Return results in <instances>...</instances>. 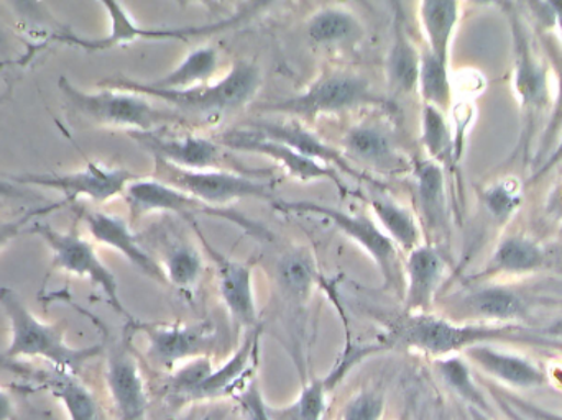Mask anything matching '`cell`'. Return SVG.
Returning a JSON list of instances; mask_svg holds the SVG:
<instances>
[{
	"label": "cell",
	"mask_w": 562,
	"mask_h": 420,
	"mask_svg": "<svg viewBox=\"0 0 562 420\" xmlns=\"http://www.w3.org/2000/svg\"><path fill=\"white\" fill-rule=\"evenodd\" d=\"M0 306L10 323V342L2 353L5 360L38 359L53 368L78 375L89 360L104 352V345H69L63 327L40 320L10 287H0Z\"/></svg>",
	"instance_id": "cell-1"
},
{
	"label": "cell",
	"mask_w": 562,
	"mask_h": 420,
	"mask_svg": "<svg viewBox=\"0 0 562 420\" xmlns=\"http://www.w3.org/2000/svg\"><path fill=\"white\" fill-rule=\"evenodd\" d=\"M99 86L135 92L145 98L160 99L191 114L221 115L239 111L244 105L249 104L262 86V75L256 63L239 59L217 84H204L187 91H160V89L124 78L108 79Z\"/></svg>",
	"instance_id": "cell-2"
},
{
	"label": "cell",
	"mask_w": 562,
	"mask_h": 420,
	"mask_svg": "<svg viewBox=\"0 0 562 420\" xmlns=\"http://www.w3.org/2000/svg\"><path fill=\"white\" fill-rule=\"evenodd\" d=\"M59 91L66 104L79 117L102 127L127 128L128 132H155L164 125L183 122V115L168 109L155 107L145 95L121 89L85 92L66 78H59Z\"/></svg>",
	"instance_id": "cell-3"
},
{
	"label": "cell",
	"mask_w": 562,
	"mask_h": 420,
	"mask_svg": "<svg viewBox=\"0 0 562 420\" xmlns=\"http://www.w3.org/2000/svg\"><path fill=\"white\" fill-rule=\"evenodd\" d=\"M383 102L385 99L375 94L372 82L366 76L340 69V71L324 72L300 94L263 104L259 111L313 121L324 115L344 114V112L356 111L366 105H379Z\"/></svg>",
	"instance_id": "cell-4"
},
{
	"label": "cell",
	"mask_w": 562,
	"mask_h": 420,
	"mask_svg": "<svg viewBox=\"0 0 562 420\" xmlns=\"http://www.w3.org/2000/svg\"><path fill=\"white\" fill-rule=\"evenodd\" d=\"M155 171L157 180L191 194L214 209H223L240 200H259L270 204L277 201L269 181L262 180L260 174L234 170H183L157 158Z\"/></svg>",
	"instance_id": "cell-5"
},
{
	"label": "cell",
	"mask_w": 562,
	"mask_h": 420,
	"mask_svg": "<svg viewBox=\"0 0 562 420\" xmlns=\"http://www.w3.org/2000/svg\"><path fill=\"white\" fill-rule=\"evenodd\" d=\"M30 231L38 235L48 245L49 251H52L53 270L91 281L105 294L109 304L119 316L124 317L128 323L134 322V317L125 309L121 294H119L117 277L105 266L104 261L99 258L94 245L88 238L81 237L75 228L69 231H59L38 220L30 225Z\"/></svg>",
	"instance_id": "cell-6"
},
{
	"label": "cell",
	"mask_w": 562,
	"mask_h": 420,
	"mask_svg": "<svg viewBox=\"0 0 562 420\" xmlns=\"http://www.w3.org/2000/svg\"><path fill=\"white\" fill-rule=\"evenodd\" d=\"M272 206L279 211L291 212V214H311L329 218L334 227L339 228L346 237H349L353 243L359 245L369 254L370 260L379 268L383 286L386 290H393L398 284V247L380 228L375 218L366 214H350V212L326 206V204L306 203V201L286 203V201L277 200Z\"/></svg>",
	"instance_id": "cell-7"
},
{
	"label": "cell",
	"mask_w": 562,
	"mask_h": 420,
	"mask_svg": "<svg viewBox=\"0 0 562 420\" xmlns=\"http://www.w3.org/2000/svg\"><path fill=\"white\" fill-rule=\"evenodd\" d=\"M137 174L124 168H109L105 164L88 161L85 170L65 174H12L7 180L12 183L29 184V186L46 188V190L61 193L63 203H78L79 200H89L95 204H105L115 197L124 196L125 190Z\"/></svg>",
	"instance_id": "cell-8"
},
{
	"label": "cell",
	"mask_w": 562,
	"mask_h": 420,
	"mask_svg": "<svg viewBox=\"0 0 562 420\" xmlns=\"http://www.w3.org/2000/svg\"><path fill=\"white\" fill-rule=\"evenodd\" d=\"M487 336L481 329L456 327L448 320L415 313L390 322L385 336L379 342L385 350L413 349L429 355H449Z\"/></svg>",
	"instance_id": "cell-9"
},
{
	"label": "cell",
	"mask_w": 562,
	"mask_h": 420,
	"mask_svg": "<svg viewBox=\"0 0 562 420\" xmlns=\"http://www.w3.org/2000/svg\"><path fill=\"white\" fill-rule=\"evenodd\" d=\"M147 339V355L160 368L175 370L198 356L211 355L220 337L211 322L128 323Z\"/></svg>",
	"instance_id": "cell-10"
},
{
	"label": "cell",
	"mask_w": 562,
	"mask_h": 420,
	"mask_svg": "<svg viewBox=\"0 0 562 420\" xmlns=\"http://www.w3.org/2000/svg\"><path fill=\"white\" fill-rule=\"evenodd\" d=\"M105 386L117 420H147L148 393L140 366L125 342L105 352Z\"/></svg>",
	"instance_id": "cell-11"
},
{
	"label": "cell",
	"mask_w": 562,
	"mask_h": 420,
	"mask_svg": "<svg viewBox=\"0 0 562 420\" xmlns=\"http://www.w3.org/2000/svg\"><path fill=\"white\" fill-rule=\"evenodd\" d=\"M221 145L231 148V150L243 151V154L263 155L269 157L270 160L277 161L284 173L290 174L293 180L301 181V183H313V181L329 180L344 191L342 181L337 174L336 168L327 167V164L319 163L313 158L304 157L297 154L293 148L281 141L272 140V138L262 137L250 130H233L226 132L221 137Z\"/></svg>",
	"instance_id": "cell-12"
},
{
	"label": "cell",
	"mask_w": 562,
	"mask_h": 420,
	"mask_svg": "<svg viewBox=\"0 0 562 420\" xmlns=\"http://www.w3.org/2000/svg\"><path fill=\"white\" fill-rule=\"evenodd\" d=\"M342 155L382 174H398L408 168L393 132L380 121L352 125L342 137Z\"/></svg>",
	"instance_id": "cell-13"
},
{
	"label": "cell",
	"mask_w": 562,
	"mask_h": 420,
	"mask_svg": "<svg viewBox=\"0 0 562 420\" xmlns=\"http://www.w3.org/2000/svg\"><path fill=\"white\" fill-rule=\"evenodd\" d=\"M132 138L157 160L191 171L224 170L226 157L223 147L210 138L198 135L165 137L155 132H131Z\"/></svg>",
	"instance_id": "cell-14"
},
{
	"label": "cell",
	"mask_w": 562,
	"mask_h": 420,
	"mask_svg": "<svg viewBox=\"0 0 562 420\" xmlns=\"http://www.w3.org/2000/svg\"><path fill=\"white\" fill-rule=\"evenodd\" d=\"M201 240H203L211 260L216 264L217 291H220L221 299H223L231 319L243 329H256L259 327V322H257L252 264L233 260V258L214 250L204 238Z\"/></svg>",
	"instance_id": "cell-15"
},
{
	"label": "cell",
	"mask_w": 562,
	"mask_h": 420,
	"mask_svg": "<svg viewBox=\"0 0 562 420\" xmlns=\"http://www.w3.org/2000/svg\"><path fill=\"white\" fill-rule=\"evenodd\" d=\"M125 201H127L128 209H131L132 220H138L147 214H155V212H171V214L181 215V217L193 218L196 214L217 215V217H231L229 214L221 209L207 206L201 203L196 197L165 181L157 180V178H140L132 181L124 193Z\"/></svg>",
	"instance_id": "cell-16"
},
{
	"label": "cell",
	"mask_w": 562,
	"mask_h": 420,
	"mask_svg": "<svg viewBox=\"0 0 562 420\" xmlns=\"http://www.w3.org/2000/svg\"><path fill=\"white\" fill-rule=\"evenodd\" d=\"M380 343L372 347H360V349H347L346 355L340 356L333 372L327 373L324 378H316L304 385L296 401L283 408L267 406L270 420H323L327 411V395L330 389L346 376V373L362 362L370 353L382 352Z\"/></svg>",
	"instance_id": "cell-17"
},
{
	"label": "cell",
	"mask_w": 562,
	"mask_h": 420,
	"mask_svg": "<svg viewBox=\"0 0 562 420\" xmlns=\"http://www.w3.org/2000/svg\"><path fill=\"white\" fill-rule=\"evenodd\" d=\"M86 227L98 243L105 245L127 258L138 271L157 281L168 284L164 266L138 243V238L131 230V225L117 215L105 212L86 211L82 214Z\"/></svg>",
	"instance_id": "cell-18"
},
{
	"label": "cell",
	"mask_w": 562,
	"mask_h": 420,
	"mask_svg": "<svg viewBox=\"0 0 562 420\" xmlns=\"http://www.w3.org/2000/svg\"><path fill=\"white\" fill-rule=\"evenodd\" d=\"M250 130L262 135V137L281 141V144L296 150L297 154L313 158V160L327 164V167L336 168L337 171H342V173H347L356 180H367L366 174L357 173L350 167V161L344 157L342 151L321 140L314 132L307 130L301 122L294 121V118L286 122H254L250 125Z\"/></svg>",
	"instance_id": "cell-19"
},
{
	"label": "cell",
	"mask_w": 562,
	"mask_h": 420,
	"mask_svg": "<svg viewBox=\"0 0 562 420\" xmlns=\"http://www.w3.org/2000/svg\"><path fill=\"white\" fill-rule=\"evenodd\" d=\"M392 7V45L386 55V79L392 94H409L418 88L422 55L413 45L405 12L400 0H390Z\"/></svg>",
	"instance_id": "cell-20"
},
{
	"label": "cell",
	"mask_w": 562,
	"mask_h": 420,
	"mask_svg": "<svg viewBox=\"0 0 562 420\" xmlns=\"http://www.w3.org/2000/svg\"><path fill=\"white\" fill-rule=\"evenodd\" d=\"M32 379L61 402L69 420H108L94 393L76 373L52 368L35 373Z\"/></svg>",
	"instance_id": "cell-21"
},
{
	"label": "cell",
	"mask_w": 562,
	"mask_h": 420,
	"mask_svg": "<svg viewBox=\"0 0 562 420\" xmlns=\"http://www.w3.org/2000/svg\"><path fill=\"white\" fill-rule=\"evenodd\" d=\"M405 273L406 314L422 313L431 303L432 294H435L439 280H441V257L435 248L419 245L415 250L409 251Z\"/></svg>",
	"instance_id": "cell-22"
},
{
	"label": "cell",
	"mask_w": 562,
	"mask_h": 420,
	"mask_svg": "<svg viewBox=\"0 0 562 420\" xmlns=\"http://www.w3.org/2000/svg\"><path fill=\"white\" fill-rule=\"evenodd\" d=\"M260 333H262L260 326L256 327V329L247 330L243 345L237 349V352L234 353L229 362L224 363L220 368H214L210 378L198 389L193 402L233 395L234 389L240 385L239 379H243L250 372L254 362L257 360Z\"/></svg>",
	"instance_id": "cell-23"
},
{
	"label": "cell",
	"mask_w": 562,
	"mask_h": 420,
	"mask_svg": "<svg viewBox=\"0 0 562 420\" xmlns=\"http://www.w3.org/2000/svg\"><path fill=\"white\" fill-rule=\"evenodd\" d=\"M307 36L319 46H347L362 38V23L344 7L327 5L313 13Z\"/></svg>",
	"instance_id": "cell-24"
},
{
	"label": "cell",
	"mask_w": 562,
	"mask_h": 420,
	"mask_svg": "<svg viewBox=\"0 0 562 420\" xmlns=\"http://www.w3.org/2000/svg\"><path fill=\"white\" fill-rule=\"evenodd\" d=\"M277 281L281 293L294 304H306L319 283L316 261L306 248L286 251L277 263Z\"/></svg>",
	"instance_id": "cell-25"
},
{
	"label": "cell",
	"mask_w": 562,
	"mask_h": 420,
	"mask_svg": "<svg viewBox=\"0 0 562 420\" xmlns=\"http://www.w3.org/2000/svg\"><path fill=\"white\" fill-rule=\"evenodd\" d=\"M369 203L376 224L392 238L396 247L408 253L419 247L418 222L408 207L382 193H373Z\"/></svg>",
	"instance_id": "cell-26"
},
{
	"label": "cell",
	"mask_w": 562,
	"mask_h": 420,
	"mask_svg": "<svg viewBox=\"0 0 562 420\" xmlns=\"http://www.w3.org/2000/svg\"><path fill=\"white\" fill-rule=\"evenodd\" d=\"M419 16L428 52L448 63L449 45L459 20L458 0H419Z\"/></svg>",
	"instance_id": "cell-27"
},
{
	"label": "cell",
	"mask_w": 562,
	"mask_h": 420,
	"mask_svg": "<svg viewBox=\"0 0 562 420\" xmlns=\"http://www.w3.org/2000/svg\"><path fill=\"white\" fill-rule=\"evenodd\" d=\"M217 66H220L217 49L214 46H200L193 49L173 71L148 86L160 91H187V89L200 88L207 84V81L216 75Z\"/></svg>",
	"instance_id": "cell-28"
},
{
	"label": "cell",
	"mask_w": 562,
	"mask_h": 420,
	"mask_svg": "<svg viewBox=\"0 0 562 420\" xmlns=\"http://www.w3.org/2000/svg\"><path fill=\"white\" fill-rule=\"evenodd\" d=\"M280 2L281 0H244L233 15L220 20V22L210 23V25L187 26V29H155L154 36H157L155 39H181V42H187L191 36H207L229 32V30L247 25V23L252 22L254 19L262 15Z\"/></svg>",
	"instance_id": "cell-29"
},
{
	"label": "cell",
	"mask_w": 562,
	"mask_h": 420,
	"mask_svg": "<svg viewBox=\"0 0 562 420\" xmlns=\"http://www.w3.org/2000/svg\"><path fill=\"white\" fill-rule=\"evenodd\" d=\"M469 355L485 372L505 379L512 385L537 386L543 383V375L531 363L517 359V356L492 352L491 349H485V347H474V349L469 350Z\"/></svg>",
	"instance_id": "cell-30"
},
{
	"label": "cell",
	"mask_w": 562,
	"mask_h": 420,
	"mask_svg": "<svg viewBox=\"0 0 562 420\" xmlns=\"http://www.w3.org/2000/svg\"><path fill=\"white\" fill-rule=\"evenodd\" d=\"M102 5L108 9L111 15L112 26L111 35L102 39H82L78 36L63 35L59 38L63 42L71 43V45L79 46V48L88 49V52H102V49L114 48L117 45H125V43L137 42L144 39L145 29L137 25L128 15L127 10L121 5L119 0H101Z\"/></svg>",
	"instance_id": "cell-31"
},
{
	"label": "cell",
	"mask_w": 562,
	"mask_h": 420,
	"mask_svg": "<svg viewBox=\"0 0 562 420\" xmlns=\"http://www.w3.org/2000/svg\"><path fill=\"white\" fill-rule=\"evenodd\" d=\"M416 193L426 222L431 227L441 225L445 218V174L435 161H419L413 168Z\"/></svg>",
	"instance_id": "cell-32"
},
{
	"label": "cell",
	"mask_w": 562,
	"mask_h": 420,
	"mask_svg": "<svg viewBox=\"0 0 562 420\" xmlns=\"http://www.w3.org/2000/svg\"><path fill=\"white\" fill-rule=\"evenodd\" d=\"M168 283L178 290H193L204 273L203 254L190 243H177L168 248L164 264Z\"/></svg>",
	"instance_id": "cell-33"
},
{
	"label": "cell",
	"mask_w": 562,
	"mask_h": 420,
	"mask_svg": "<svg viewBox=\"0 0 562 420\" xmlns=\"http://www.w3.org/2000/svg\"><path fill=\"white\" fill-rule=\"evenodd\" d=\"M418 88L426 104L441 109L451 99V82L448 76V63H442L429 52L422 55L419 63Z\"/></svg>",
	"instance_id": "cell-34"
},
{
	"label": "cell",
	"mask_w": 562,
	"mask_h": 420,
	"mask_svg": "<svg viewBox=\"0 0 562 420\" xmlns=\"http://www.w3.org/2000/svg\"><path fill=\"white\" fill-rule=\"evenodd\" d=\"M422 140L432 160H445L451 150L448 124L441 109L425 104L422 117Z\"/></svg>",
	"instance_id": "cell-35"
},
{
	"label": "cell",
	"mask_w": 562,
	"mask_h": 420,
	"mask_svg": "<svg viewBox=\"0 0 562 420\" xmlns=\"http://www.w3.org/2000/svg\"><path fill=\"white\" fill-rule=\"evenodd\" d=\"M543 261L540 248L521 238L505 241L497 253V264L502 270L528 271L540 266Z\"/></svg>",
	"instance_id": "cell-36"
},
{
	"label": "cell",
	"mask_w": 562,
	"mask_h": 420,
	"mask_svg": "<svg viewBox=\"0 0 562 420\" xmlns=\"http://www.w3.org/2000/svg\"><path fill=\"white\" fill-rule=\"evenodd\" d=\"M385 411V393L373 388L360 389L347 399L340 420H383Z\"/></svg>",
	"instance_id": "cell-37"
},
{
	"label": "cell",
	"mask_w": 562,
	"mask_h": 420,
	"mask_svg": "<svg viewBox=\"0 0 562 420\" xmlns=\"http://www.w3.org/2000/svg\"><path fill=\"white\" fill-rule=\"evenodd\" d=\"M517 88L524 99V104L530 105V107H537L547 99V82H544L543 72L531 61L527 53H521Z\"/></svg>",
	"instance_id": "cell-38"
},
{
	"label": "cell",
	"mask_w": 562,
	"mask_h": 420,
	"mask_svg": "<svg viewBox=\"0 0 562 420\" xmlns=\"http://www.w3.org/2000/svg\"><path fill=\"white\" fill-rule=\"evenodd\" d=\"M472 307L482 316L512 317L520 310V300L505 290H485L471 299Z\"/></svg>",
	"instance_id": "cell-39"
},
{
	"label": "cell",
	"mask_w": 562,
	"mask_h": 420,
	"mask_svg": "<svg viewBox=\"0 0 562 420\" xmlns=\"http://www.w3.org/2000/svg\"><path fill=\"white\" fill-rule=\"evenodd\" d=\"M439 375L445 379L446 385L458 393L462 398L474 405H482L481 395H479L475 386L472 385L471 375H469L468 366L459 359H446L438 362Z\"/></svg>",
	"instance_id": "cell-40"
},
{
	"label": "cell",
	"mask_w": 562,
	"mask_h": 420,
	"mask_svg": "<svg viewBox=\"0 0 562 420\" xmlns=\"http://www.w3.org/2000/svg\"><path fill=\"white\" fill-rule=\"evenodd\" d=\"M66 204L58 203L53 204L52 207H45V209H35L32 212H29V214L22 215V217L15 218V220H0V250L2 248H5L7 245L10 243V241L15 240V238H19V235L22 234L23 230H25V227H29V225H32L33 222H35L36 217H40V215L46 214L48 211H55L59 209V207H65Z\"/></svg>",
	"instance_id": "cell-41"
},
{
	"label": "cell",
	"mask_w": 562,
	"mask_h": 420,
	"mask_svg": "<svg viewBox=\"0 0 562 420\" xmlns=\"http://www.w3.org/2000/svg\"><path fill=\"white\" fill-rule=\"evenodd\" d=\"M518 203H520V200H518L517 194L512 193L505 186L494 188L485 194V204H487L488 211L498 218L508 217L512 212L517 209Z\"/></svg>",
	"instance_id": "cell-42"
},
{
	"label": "cell",
	"mask_w": 562,
	"mask_h": 420,
	"mask_svg": "<svg viewBox=\"0 0 562 420\" xmlns=\"http://www.w3.org/2000/svg\"><path fill=\"white\" fill-rule=\"evenodd\" d=\"M0 420H16L15 401L3 388H0Z\"/></svg>",
	"instance_id": "cell-43"
},
{
	"label": "cell",
	"mask_w": 562,
	"mask_h": 420,
	"mask_svg": "<svg viewBox=\"0 0 562 420\" xmlns=\"http://www.w3.org/2000/svg\"><path fill=\"white\" fill-rule=\"evenodd\" d=\"M30 193H23L20 190L19 184L12 183V181L0 180V200H25Z\"/></svg>",
	"instance_id": "cell-44"
},
{
	"label": "cell",
	"mask_w": 562,
	"mask_h": 420,
	"mask_svg": "<svg viewBox=\"0 0 562 420\" xmlns=\"http://www.w3.org/2000/svg\"><path fill=\"white\" fill-rule=\"evenodd\" d=\"M13 3H15V7H19V9L25 10V12L33 9V0H13Z\"/></svg>",
	"instance_id": "cell-45"
},
{
	"label": "cell",
	"mask_w": 562,
	"mask_h": 420,
	"mask_svg": "<svg viewBox=\"0 0 562 420\" xmlns=\"http://www.w3.org/2000/svg\"><path fill=\"white\" fill-rule=\"evenodd\" d=\"M550 5L553 7L554 12H557L558 16L562 15V0H548Z\"/></svg>",
	"instance_id": "cell-46"
},
{
	"label": "cell",
	"mask_w": 562,
	"mask_h": 420,
	"mask_svg": "<svg viewBox=\"0 0 562 420\" xmlns=\"http://www.w3.org/2000/svg\"><path fill=\"white\" fill-rule=\"evenodd\" d=\"M562 118V79H561V92H560V105H558L557 115H554V125H558Z\"/></svg>",
	"instance_id": "cell-47"
},
{
	"label": "cell",
	"mask_w": 562,
	"mask_h": 420,
	"mask_svg": "<svg viewBox=\"0 0 562 420\" xmlns=\"http://www.w3.org/2000/svg\"><path fill=\"white\" fill-rule=\"evenodd\" d=\"M540 418L543 420H562L561 416H548V415H541Z\"/></svg>",
	"instance_id": "cell-48"
},
{
	"label": "cell",
	"mask_w": 562,
	"mask_h": 420,
	"mask_svg": "<svg viewBox=\"0 0 562 420\" xmlns=\"http://www.w3.org/2000/svg\"><path fill=\"white\" fill-rule=\"evenodd\" d=\"M474 3H479V5H488V3L497 2V0H472Z\"/></svg>",
	"instance_id": "cell-49"
},
{
	"label": "cell",
	"mask_w": 562,
	"mask_h": 420,
	"mask_svg": "<svg viewBox=\"0 0 562 420\" xmlns=\"http://www.w3.org/2000/svg\"><path fill=\"white\" fill-rule=\"evenodd\" d=\"M474 419L475 420H487V419L482 418V416H479L477 412H474Z\"/></svg>",
	"instance_id": "cell-50"
},
{
	"label": "cell",
	"mask_w": 562,
	"mask_h": 420,
	"mask_svg": "<svg viewBox=\"0 0 562 420\" xmlns=\"http://www.w3.org/2000/svg\"><path fill=\"white\" fill-rule=\"evenodd\" d=\"M558 23H560V30H561V33H562V15L558 16Z\"/></svg>",
	"instance_id": "cell-51"
},
{
	"label": "cell",
	"mask_w": 562,
	"mask_h": 420,
	"mask_svg": "<svg viewBox=\"0 0 562 420\" xmlns=\"http://www.w3.org/2000/svg\"><path fill=\"white\" fill-rule=\"evenodd\" d=\"M2 101H3V98H2V95H0V102H2Z\"/></svg>",
	"instance_id": "cell-52"
},
{
	"label": "cell",
	"mask_w": 562,
	"mask_h": 420,
	"mask_svg": "<svg viewBox=\"0 0 562 420\" xmlns=\"http://www.w3.org/2000/svg\"><path fill=\"white\" fill-rule=\"evenodd\" d=\"M207 420V419H206Z\"/></svg>",
	"instance_id": "cell-53"
}]
</instances>
